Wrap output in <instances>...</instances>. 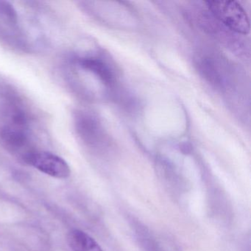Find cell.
<instances>
[{
    "label": "cell",
    "mask_w": 251,
    "mask_h": 251,
    "mask_svg": "<svg viewBox=\"0 0 251 251\" xmlns=\"http://www.w3.org/2000/svg\"><path fill=\"white\" fill-rule=\"evenodd\" d=\"M206 8L213 17L229 30L238 34L250 33V21L248 14L235 1H208Z\"/></svg>",
    "instance_id": "obj_1"
},
{
    "label": "cell",
    "mask_w": 251,
    "mask_h": 251,
    "mask_svg": "<svg viewBox=\"0 0 251 251\" xmlns=\"http://www.w3.org/2000/svg\"><path fill=\"white\" fill-rule=\"evenodd\" d=\"M25 159L32 167L55 178L67 179L71 175V170L67 161L51 152H28Z\"/></svg>",
    "instance_id": "obj_2"
},
{
    "label": "cell",
    "mask_w": 251,
    "mask_h": 251,
    "mask_svg": "<svg viewBox=\"0 0 251 251\" xmlns=\"http://www.w3.org/2000/svg\"><path fill=\"white\" fill-rule=\"evenodd\" d=\"M67 242L73 251H104L92 236L78 229L68 233Z\"/></svg>",
    "instance_id": "obj_3"
},
{
    "label": "cell",
    "mask_w": 251,
    "mask_h": 251,
    "mask_svg": "<svg viewBox=\"0 0 251 251\" xmlns=\"http://www.w3.org/2000/svg\"><path fill=\"white\" fill-rule=\"evenodd\" d=\"M78 130L82 137L89 142H98L106 139L99 123L96 120L89 116H81L79 119Z\"/></svg>",
    "instance_id": "obj_4"
},
{
    "label": "cell",
    "mask_w": 251,
    "mask_h": 251,
    "mask_svg": "<svg viewBox=\"0 0 251 251\" xmlns=\"http://www.w3.org/2000/svg\"><path fill=\"white\" fill-rule=\"evenodd\" d=\"M83 70L93 73L105 85H111L114 81V74L108 65L98 58H85L79 61Z\"/></svg>",
    "instance_id": "obj_5"
},
{
    "label": "cell",
    "mask_w": 251,
    "mask_h": 251,
    "mask_svg": "<svg viewBox=\"0 0 251 251\" xmlns=\"http://www.w3.org/2000/svg\"><path fill=\"white\" fill-rule=\"evenodd\" d=\"M200 71L205 79L215 86H223V77L214 61L210 58H202L198 63Z\"/></svg>",
    "instance_id": "obj_6"
},
{
    "label": "cell",
    "mask_w": 251,
    "mask_h": 251,
    "mask_svg": "<svg viewBox=\"0 0 251 251\" xmlns=\"http://www.w3.org/2000/svg\"><path fill=\"white\" fill-rule=\"evenodd\" d=\"M3 142L12 149L22 148L27 143V138L24 132L17 127H6L1 133Z\"/></svg>",
    "instance_id": "obj_7"
}]
</instances>
